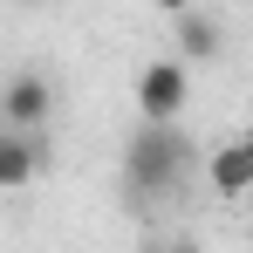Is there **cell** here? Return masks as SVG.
<instances>
[{
    "label": "cell",
    "instance_id": "6da1fadb",
    "mask_svg": "<svg viewBox=\"0 0 253 253\" xmlns=\"http://www.w3.org/2000/svg\"><path fill=\"white\" fill-rule=\"evenodd\" d=\"M192 137L178 124H137L124 144V185L137 199H171L178 185H185V171H192Z\"/></svg>",
    "mask_w": 253,
    "mask_h": 253
},
{
    "label": "cell",
    "instance_id": "7a4b0ae2",
    "mask_svg": "<svg viewBox=\"0 0 253 253\" xmlns=\"http://www.w3.org/2000/svg\"><path fill=\"white\" fill-rule=\"evenodd\" d=\"M192 103V69L178 55H158L137 69V117L144 124H178V110Z\"/></svg>",
    "mask_w": 253,
    "mask_h": 253
},
{
    "label": "cell",
    "instance_id": "3957f363",
    "mask_svg": "<svg viewBox=\"0 0 253 253\" xmlns=\"http://www.w3.org/2000/svg\"><path fill=\"white\" fill-rule=\"evenodd\" d=\"M48 110H55V83L48 76H14V83L0 89V124L7 130H42L48 124Z\"/></svg>",
    "mask_w": 253,
    "mask_h": 253
},
{
    "label": "cell",
    "instance_id": "277c9868",
    "mask_svg": "<svg viewBox=\"0 0 253 253\" xmlns=\"http://www.w3.org/2000/svg\"><path fill=\"white\" fill-rule=\"evenodd\" d=\"M42 165H48V137L42 130H7V137H0V192L35 185Z\"/></svg>",
    "mask_w": 253,
    "mask_h": 253
},
{
    "label": "cell",
    "instance_id": "5b68a950",
    "mask_svg": "<svg viewBox=\"0 0 253 253\" xmlns=\"http://www.w3.org/2000/svg\"><path fill=\"white\" fill-rule=\"evenodd\" d=\"M206 185L219 192V199H247L253 192V130L233 137V144H219V151L206 158Z\"/></svg>",
    "mask_w": 253,
    "mask_h": 253
},
{
    "label": "cell",
    "instance_id": "8992f818",
    "mask_svg": "<svg viewBox=\"0 0 253 253\" xmlns=\"http://www.w3.org/2000/svg\"><path fill=\"white\" fill-rule=\"evenodd\" d=\"M171 35H178V62H185V69H192V62H219V55H226V28H219L212 14H199V7H192V14H178V28H171Z\"/></svg>",
    "mask_w": 253,
    "mask_h": 253
},
{
    "label": "cell",
    "instance_id": "52a82bcc",
    "mask_svg": "<svg viewBox=\"0 0 253 253\" xmlns=\"http://www.w3.org/2000/svg\"><path fill=\"white\" fill-rule=\"evenodd\" d=\"M151 7H158V14H171V21H178V14H192V7H199V0H151Z\"/></svg>",
    "mask_w": 253,
    "mask_h": 253
},
{
    "label": "cell",
    "instance_id": "ba28073f",
    "mask_svg": "<svg viewBox=\"0 0 253 253\" xmlns=\"http://www.w3.org/2000/svg\"><path fill=\"white\" fill-rule=\"evenodd\" d=\"M165 253H206V247H199V240H178V247H165Z\"/></svg>",
    "mask_w": 253,
    "mask_h": 253
},
{
    "label": "cell",
    "instance_id": "9c48e42d",
    "mask_svg": "<svg viewBox=\"0 0 253 253\" xmlns=\"http://www.w3.org/2000/svg\"><path fill=\"white\" fill-rule=\"evenodd\" d=\"M14 7H48V0H14Z\"/></svg>",
    "mask_w": 253,
    "mask_h": 253
},
{
    "label": "cell",
    "instance_id": "30bf717a",
    "mask_svg": "<svg viewBox=\"0 0 253 253\" xmlns=\"http://www.w3.org/2000/svg\"><path fill=\"white\" fill-rule=\"evenodd\" d=\"M0 137H7V124H0Z\"/></svg>",
    "mask_w": 253,
    "mask_h": 253
}]
</instances>
